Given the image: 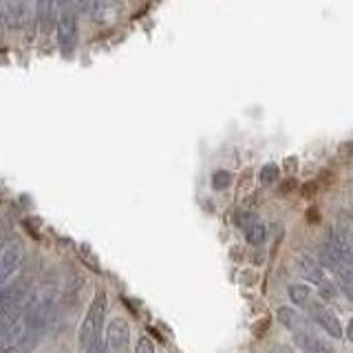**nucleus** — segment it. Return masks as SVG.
<instances>
[{
    "mask_svg": "<svg viewBox=\"0 0 353 353\" xmlns=\"http://www.w3.org/2000/svg\"><path fill=\"white\" fill-rule=\"evenodd\" d=\"M279 165H274V163H268L265 168L261 170V181L263 183H274L276 179H279Z\"/></svg>",
    "mask_w": 353,
    "mask_h": 353,
    "instance_id": "2eb2a0df",
    "label": "nucleus"
},
{
    "mask_svg": "<svg viewBox=\"0 0 353 353\" xmlns=\"http://www.w3.org/2000/svg\"><path fill=\"white\" fill-rule=\"evenodd\" d=\"M106 309H108V298L104 292H99L91 307H88V312L82 320L80 325V349L86 353L88 349H93L97 342H99V336H102V327H104V318H106Z\"/></svg>",
    "mask_w": 353,
    "mask_h": 353,
    "instance_id": "f257e3e1",
    "label": "nucleus"
},
{
    "mask_svg": "<svg viewBox=\"0 0 353 353\" xmlns=\"http://www.w3.org/2000/svg\"><path fill=\"white\" fill-rule=\"evenodd\" d=\"M347 338L353 342V318L349 320V325H347Z\"/></svg>",
    "mask_w": 353,
    "mask_h": 353,
    "instance_id": "6ab92c4d",
    "label": "nucleus"
},
{
    "mask_svg": "<svg viewBox=\"0 0 353 353\" xmlns=\"http://www.w3.org/2000/svg\"><path fill=\"white\" fill-rule=\"evenodd\" d=\"M294 342H296V347H301V351L305 353H336V349L331 347L327 340L320 338L316 331H312V327L294 331Z\"/></svg>",
    "mask_w": 353,
    "mask_h": 353,
    "instance_id": "39448f33",
    "label": "nucleus"
},
{
    "mask_svg": "<svg viewBox=\"0 0 353 353\" xmlns=\"http://www.w3.org/2000/svg\"><path fill=\"white\" fill-rule=\"evenodd\" d=\"M318 294L329 301V298H336V296H338V287H336V283H334V281L325 279L323 283L318 285Z\"/></svg>",
    "mask_w": 353,
    "mask_h": 353,
    "instance_id": "4468645a",
    "label": "nucleus"
},
{
    "mask_svg": "<svg viewBox=\"0 0 353 353\" xmlns=\"http://www.w3.org/2000/svg\"><path fill=\"white\" fill-rule=\"evenodd\" d=\"M276 316H279V320L283 323V327H287L294 334V331H301V329H307L309 323L307 320L296 312V309L292 307H281L279 312H276Z\"/></svg>",
    "mask_w": 353,
    "mask_h": 353,
    "instance_id": "1a4fd4ad",
    "label": "nucleus"
},
{
    "mask_svg": "<svg viewBox=\"0 0 353 353\" xmlns=\"http://www.w3.org/2000/svg\"><path fill=\"white\" fill-rule=\"evenodd\" d=\"M75 3L84 11V14L99 18V0H75Z\"/></svg>",
    "mask_w": 353,
    "mask_h": 353,
    "instance_id": "ddd939ff",
    "label": "nucleus"
},
{
    "mask_svg": "<svg viewBox=\"0 0 353 353\" xmlns=\"http://www.w3.org/2000/svg\"><path fill=\"white\" fill-rule=\"evenodd\" d=\"M106 342L110 353H126L130 342V327L124 318H113L106 327Z\"/></svg>",
    "mask_w": 353,
    "mask_h": 353,
    "instance_id": "20e7f679",
    "label": "nucleus"
},
{
    "mask_svg": "<svg viewBox=\"0 0 353 353\" xmlns=\"http://www.w3.org/2000/svg\"><path fill=\"white\" fill-rule=\"evenodd\" d=\"M20 3H25V0H20Z\"/></svg>",
    "mask_w": 353,
    "mask_h": 353,
    "instance_id": "aec40b11",
    "label": "nucleus"
},
{
    "mask_svg": "<svg viewBox=\"0 0 353 353\" xmlns=\"http://www.w3.org/2000/svg\"><path fill=\"white\" fill-rule=\"evenodd\" d=\"M135 353H154V345L150 342V338L141 336L137 340V345H135Z\"/></svg>",
    "mask_w": 353,
    "mask_h": 353,
    "instance_id": "dca6fc26",
    "label": "nucleus"
},
{
    "mask_svg": "<svg viewBox=\"0 0 353 353\" xmlns=\"http://www.w3.org/2000/svg\"><path fill=\"white\" fill-rule=\"evenodd\" d=\"M22 261H25V248H22L20 241H11L5 245L3 256H0V283L9 285L11 276L18 274Z\"/></svg>",
    "mask_w": 353,
    "mask_h": 353,
    "instance_id": "f03ea898",
    "label": "nucleus"
},
{
    "mask_svg": "<svg viewBox=\"0 0 353 353\" xmlns=\"http://www.w3.org/2000/svg\"><path fill=\"white\" fill-rule=\"evenodd\" d=\"M270 353H294V351L290 347H285V345H276Z\"/></svg>",
    "mask_w": 353,
    "mask_h": 353,
    "instance_id": "a211bd4d",
    "label": "nucleus"
},
{
    "mask_svg": "<svg viewBox=\"0 0 353 353\" xmlns=\"http://www.w3.org/2000/svg\"><path fill=\"white\" fill-rule=\"evenodd\" d=\"M329 243H334L336 250L342 254V259L353 265V234L347 230H336L329 234Z\"/></svg>",
    "mask_w": 353,
    "mask_h": 353,
    "instance_id": "6e6552de",
    "label": "nucleus"
},
{
    "mask_svg": "<svg viewBox=\"0 0 353 353\" xmlns=\"http://www.w3.org/2000/svg\"><path fill=\"white\" fill-rule=\"evenodd\" d=\"M245 239L252 245H261L268 239V225L261 223V221H252V223L245 228Z\"/></svg>",
    "mask_w": 353,
    "mask_h": 353,
    "instance_id": "9b49d317",
    "label": "nucleus"
},
{
    "mask_svg": "<svg viewBox=\"0 0 353 353\" xmlns=\"http://www.w3.org/2000/svg\"><path fill=\"white\" fill-rule=\"evenodd\" d=\"M298 270H301L305 281L314 283L316 287L327 279L325 272H323V263H318V261L309 259V256H301V261H298Z\"/></svg>",
    "mask_w": 353,
    "mask_h": 353,
    "instance_id": "0eeeda50",
    "label": "nucleus"
},
{
    "mask_svg": "<svg viewBox=\"0 0 353 353\" xmlns=\"http://www.w3.org/2000/svg\"><path fill=\"white\" fill-rule=\"evenodd\" d=\"M307 314H309V318L314 320L316 325H320L323 327L327 334L331 336V338H342V325H340V320L336 318V314L331 312L329 307H325L323 303H312L307 307Z\"/></svg>",
    "mask_w": 353,
    "mask_h": 353,
    "instance_id": "7ed1b4c3",
    "label": "nucleus"
},
{
    "mask_svg": "<svg viewBox=\"0 0 353 353\" xmlns=\"http://www.w3.org/2000/svg\"><path fill=\"white\" fill-rule=\"evenodd\" d=\"M232 185V172L228 170H216L212 174V188L214 190H225V188Z\"/></svg>",
    "mask_w": 353,
    "mask_h": 353,
    "instance_id": "f8f14e48",
    "label": "nucleus"
},
{
    "mask_svg": "<svg viewBox=\"0 0 353 353\" xmlns=\"http://www.w3.org/2000/svg\"><path fill=\"white\" fill-rule=\"evenodd\" d=\"M58 0H38V22L42 31H51L53 22H58Z\"/></svg>",
    "mask_w": 353,
    "mask_h": 353,
    "instance_id": "423d86ee",
    "label": "nucleus"
},
{
    "mask_svg": "<svg viewBox=\"0 0 353 353\" xmlns=\"http://www.w3.org/2000/svg\"><path fill=\"white\" fill-rule=\"evenodd\" d=\"M287 294H290V301L294 305H301L303 309H307L309 305H312V290L305 285V283H294L290 285V290H287Z\"/></svg>",
    "mask_w": 353,
    "mask_h": 353,
    "instance_id": "9d476101",
    "label": "nucleus"
},
{
    "mask_svg": "<svg viewBox=\"0 0 353 353\" xmlns=\"http://www.w3.org/2000/svg\"><path fill=\"white\" fill-rule=\"evenodd\" d=\"M86 353H108V351H106V345H102V342H97V345H95L93 349H88Z\"/></svg>",
    "mask_w": 353,
    "mask_h": 353,
    "instance_id": "f3484780",
    "label": "nucleus"
}]
</instances>
